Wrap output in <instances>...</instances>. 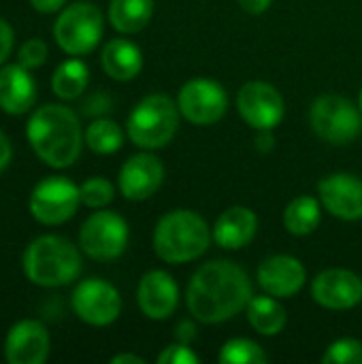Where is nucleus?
I'll return each mask as SVG.
<instances>
[{
  "mask_svg": "<svg viewBox=\"0 0 362 364\" xmlns=\"http://www.w3.org/2000/svg\"><path fill=\"white\" fill-rule=\"evenodd\" d=\"M258 230V218L247 207H230L226 209L215 226H213V241L224 250H241L250 245Z\"/></svg>",
  "mask_w": 362,
  "mask_h": 364,
  "instance_id": "nucleus-20",
  "label": "nucleus"
},
{
  "mask_svg": "<svg viewBox=\"0 0 362 364\" xmlns=\"http://www.w3.org/2000/svg\"><path fill=\"white\" fill-rule=\"evenodd\" d=\"M11 158H13V147H11V141L9 136L0 130V173L11 164Z\"/></svg>",
  "mask_w": 362,
  "mask_h": 364,
  "instance_id": "nucleus-34",
  "label": "nucleus"
},
{
  "mask_svg": "<svg viewBox=\"0 0 362 364\" xmlns=\"http://www.w3.org/2000/svg\"><path fill=\"white\" fill-rule=\"evenodd\" d=\"M36 100V81L30 68L17 64H4L0 68V109L9 115H23Z\"/></svg>",
  "mask_w": 362,
  "mask_h": 364,
  "instance_id": "nucleus-19",
  "label": "nucleus"
},
{
  "mask_svg": "<svg viewBox=\"0 0 362 364\" xmlns=\"http://www.w3.org/2000/svg\"><path fill=\"white\" fill-rule=\"evenodd\" d=\"M87 83H90V70L85 62L79 58H70L62 62L51 77V90L62 100L79 98L85 92Z\"/></svg>",
  "mask_w": 362,
  "mask_h": 364,
  "instance_id": "nucleus-24",
  "label": "nucleus"
},
{
  "mask_svg": "<svg viewBox=\"0 0 362 364\" xmlns=\"http://www.w3.org/2000/svg\"><path fill=\"white\" fill-rule=\"evenodd\" d=\"M111 364H145V360L137 354H117L111 358Z\"/></svg>",
  "mask_w": 362,
  "mask_h": 364,
  "instance_id": "nucleus-37",
  "label": "nucleus"
},
{
  "mask_svg": "<svg viewBox=\"0 0 362 364\" xmlns=\"http://www.w3.org/2000/svg\"><path fill=\"white\" fill-rule=\"evenodd\" d=\"M102 70L115 81H130L143 68V53L139 45L128 38H113L100 53Z\"/></svg>",
  "mask_w": 362,
  "mask_h": 364,
  "instance_id": "nucleus-21",
  "label": "nucleus"
},
{
  "mask_svg": "<svg viewBox=\"0 0 362 364\" xmlns=\"http://www.w3.org/2000/svg\"><path fill=\"white\" fill-rule=\"evenodd\" d=\"M26 136L38 160L51 168L73 166L85 141L75 111L55 102L38 107L30 115Z\"/></svg>",
  "mask_w": 362,
  "mask_h": 364,
  "instance_id": "nucleus-2",
  "label": "nucleus"
},
{
  "mask_svg": "<svg viewBox=\"0 0 362 364\" xmlns=\"http://www.w3.org/2000/svg\"><path fill=\"white\" fill-rule=\"evenodd\" d=\"M47 45H45V41H41V38H30V41H26L21 47H19V64L21 66H26V68H38V66H43L45 62H47Z\"/></svg>",
  "mask_w": 362,
  "mask_h": 364,
  "instance_id": "nucleus-30",
  "label": "nucleus"
},
{
  "mask_svg": "<svg viewBox=\"0 0 362 364\" xmlns=\"http://www.w3.org/2000/svg\"><path fill=\"white\" fill-rule=\"evenodd\" d=\"M237 109L243 122L252 128L273 130L284 119V98L282 94L265 81H250L239 90Z\"/></svg>",
  "mask_w": 362,
  "mask_h": 364,
  "instance_id": "nucleus-12",
  "label": "nucleus"
},
{
  "mask_svg": "<svg viewBox=\"0 0 362 364\" xmlns=\"http://www.w3.org/2000/svg\"><path fill=\"white\" fill-rule=\"evenodd\" d=\"M320 200L326 211L339 220L354 222L362 218V181L350 173H335L318 183Z\"/></svg>",
  "mask_w": 362,
  "mask_h": 364,
  "instance_id": "nucleus-15",
  "label": "nucleus"
},
{
  "mask_svg": "<svg viewBox=\"0 0 362 364\" xmlns=\"http://www.w3.org/2000/svg\"><path fill=\"white\" fill-rule=\"evenodd\" d=\"M13 43H15V32L11 28V23L6 19L0 17V66L6 62V58L13 51Z\"/></svg>",
  "mask_w": 362,
  "mask_h": 364,
  "instance_id": "nucleus-32",
  "label": "nucleus"
},
{
  "mask_svg": "<svg viewBox=\"0 0 362 364\" xmlns=\"http://www.w3.org/2000/svg\"><path fill=\"white\" fill-rule=\"evenodd\" d=\"M79 245L94 260H115L128 245V224L115 211H96L83 222Z\"/></svg>",
  "mask_w": 362,
  "mask_h": 364,
  "instance_id": "nucleus-9",
  "label": "nucleus"
},
{
  "mask_svg": "<svg viewBox=\"0 0 362 364\" xmlns=\"http://www.w3.org/2000/svg\"><path fill=\"white\" fill-rule=\"evenodd\" d=\"M245 309H247V320L252 328L265 337H273L282 333L288 322L286 309L267 292L265 296H252Z\"/></svg>",
  "mask_w": 362,
  "mask_h": 364,
  "instance_id": "nucleus-22",
  "label": "nucleus"
},
{
  "mask_svg": "<svg viewBox=\"0 0 362 364\" xmlns=\"http://www.w3.org/2000/svg\"><path fill=\"white\" fill-rule=\"evenodd\" d=\"M247 273L233 260H213L192 275L186 303L190 314L203 324H220L241 314L252 299Z\"/></svg>",
  "mask_w": 362,
  "mask_h": 364,
  "instance_id": "nucleus-1",
  "label": "nucleus"
},
{
  "mask_svg": "<svg viewBox=\"0 0 362 364\" xmlns=\"http://www.w3.org/2000/svg\"><path fill=\"white\" fill-rule=\"evenodd\" d=\"M309 122L314 132L331 143L346 145L354 141L362 130V113L344 96H320L309 111Z\"/></svg>",
  "mask_w": 362,
  "mask_h": 364,
  "instance_id": "nucleus-7",
  "label": "nucleus"
},
{
  "mask_svg": "<svg viewBox=\"0 0 362 364\" xmlns=\"http://www.w3.org/2000/svg\"><path fill=\"white\" fill-rule=\"evenodd\" d=\"M324 364H362V346L356 339H337L322 356Z\"/></svg>",
  "mask_w": 362,
  "mask_h": 364,
  "instance_id": "nucleus-29",
  "label": "nucleus"
},
{
  "mask_svg": "<svg viewBox=\"0 0 362 364\" xmlns=\"http://www.w3.org/2000/svg\"><path fill=\"white\" fill-rule=\"evenodd\" d=\"M81 205L79 188L68 179L60 175L45 177L38 181L30 194L28 209L32 218L45 226H58L68 222Z\"/></svg>",
  "mask_w": 362,
  "mask_h": 364,
  "instance_id": "nucleus-8",
  "label": "nucleus"
},
{
  "mask_svg": "<svg viewBox=\"0 0 362 364\" xmlns=\"http://www.w3.org/2000/svg\"><path fill=\"white\" fill-rule=\"evenodd\" d=\"M361 113H362V92H361Z\"/></svg>",
  "mask_w": 362,
  "mask_h": 364,
  "instance_id": "nucleus-38",
  "label": "nucleus"
},
{
  "mask_svg": "<svg viewBox=\"0 0 362 364\" xmlns=\"http://www.w3.org/2000/svg\"><path fill=\"white\" fill-rule=\"evenodd\" d=\"M164 181V166L151 154L130 156L119 168V190L128 200H145L158 192Z\"/></svg>",
  "mask_w": 362,
  "mask_h": 364,
  "instance_id": "nucleus-16",
  "label": "nucleus"
},
{
  "mask_svg": "<svg viewBox=\"0 0 362 364\" xmlns=\"http://www.w3.org/2000/svg\"><path fill=\"white\" fill-rule=\"evenodd\" d=\"M211 243L207 222L190 209H177L160 218L154 230V252L169 264L201 258Z\"/></svg>",
  "mask_w": 362,
  "mask_h": 364,
  "instance_id": "nucleus-4",
  "label": "nucleus"
},
{
  "mask_svg": "<svg viewBox=\"0 0 362 364\" xmlns=\"http://www.w3.org/2000/svg\"><path fill=\"white\" fill-rule=\"evenodd\" d=\"M237 2L243 11H247L252 15H260L271 6V0H237Z\"/></svg>",
  "mask_w": 362,
  "mask_h": 364,
  "instance_id": "nucleus-35",
  "label": "nucleus"
},
{
  "mask_svg": "<svg viewBox=\"0 0 362 364\" xmlns=\"http://www.w3.org/2000/svg\"><path fill=\"white\" fill-rule=\"evenodd\" d=\"M218 360L222 364H265L269 356L252 339H230L222 346Z\"/></svg>",
  "mask_w": 362,
  "mask_h": 364,
  "instance_id": "nucleus-27",
  "label": "nucleus"
},
{
  "mask_svg": "<svg viewBox=\"0 0 362 364\" xmlns=\"http://www.w3.org/2000/svg\"><path fill=\"white\" fill-rule=\"evenodd\" d=\"M194 337H196V328H194V324H190V322H181V324H179V328H177V339H179L181 343H190Z\"/></svg>",
  "mask_w": 362,
  "mask_h": 364,
  "instance_id": "nucleus-36",
  "label": "nucleus"
},
{
  "mask_svg": "<svg viewBox=\"0 0 362 364\" xmlns=\"http://www.w3.org/2000/svg\"><path fill=\"white\" fill-rule=\"evenodd\" d=\"M158 363L160 364H198L201 358L188 348V343H175V346H169L164 348V352L158 356Z\"/></svg>",
  "mask_w": 362,
  "mask_h": 364,
  "instance_id": "nucleus-31",
  "label": "nucleus"
},
{
  "mask_svg": "<svg viewBox=\"0 0 362 364\" xmlns=\"http://www.w3.org/2000/svg\"><path fill=\"white\" fill-rule=\"evenodd\" d=\"M179 128V107L164 94L145 96L128 115L130 141L143 149H160L171 143Z\"/></svg>",
  "mask_w": 362,
  "mask_h": 364,
  "instance_id": "nucleus-5",
  "label": "nucleus"
},
{
  "mask_svg": "<svg viewBox=\"0 0 362 364\" xmlns=\"http://www.w3.org/2000/svg\"><path fill=\"white\" fill-rule=\"evenodd\" d=\"M312 294L316 303L326 309H352L362 301V279L346 269H329L314 279Z\"/></svg>",
  "mask_w": 362,
  "mask_h": 364,
  "instance_id": "nucleus-14",
  "label": "nucleus"
},
{
  "mask_svg": "<svg viewBox=\"0 0 362 364\" xmlns=\"http://www.w3.org/2000/svg\"><path fill=\"white\" fill-rule=\"evenodd\" d=\"M305 267L292 256H271L258 267V286L275 299L294 296L305 286Z\"/></svg>",
  "mask_w": 362,
  "mask_h": 364,
  "instance_id": "nucleus-18",
  "label": "nucleus"
},
{
  "mask_svg": "<svg viewBox=\"0 0 362 364\" xmlns=\"http://www.w3.org/2000/svg\"><path fill=\"white\" fill-rule=\"evenodd\" d=\"M79 194H81V203L90 209H105L113 196H115V190H113V183L105 177H92V179H85L81 186H79Z\"/></svg>",
  "mask_w": 362,
  "mask_h": 364,
  "instance_id": "nucleus-28",
  "label": "nucleus"
},
{
  "mask_svg": "<svg viewBox=\"0 0 362 364\" xmlns=\"http://www.w3.org/2000/svg\"><path fill=\"white\" fill-rule=\"evenodd\" d=\"M23 275L41 288H60L73 284L81 273L79 250L64 237L43 235L23 252Z\"/></svg>",
  "mask_w": 362,
  "mask_h": 364,
  "instance_id": "nucleus-3",
  "label": "nucleus"
},
{
  "mask_svg": "<svg viewBox=\"0 0 362 364\" xmlns=\"http://www.w3.org/2000/svg\"><path fill=\"white\" fill-rule=\"evenodd\" d=\"M105 17L94 2H73L66 6L55 23L53 38L68 55H85L96 49L102 38Z\"/></svg>",
  "mask_w": 362,
  "mask_h": 364,
  "instance_id": "nucleus-6",
  "label": "nucleus"
},
{
  "mask_svg": "<svg viewBox=\"0 0 362 364\" xmlns=\"http://www.w3.org/2000/svg\"><path fill=\"white\" fill-rule=\"evenodd\" d=\"M49 333L38 320H21L6 333L4 360L9 364H43L49 356Z\"/></svg>",
  "mask_w": 362,
  "mask_h": 364,
  "instance_id": "nucleus-13",
  "label": "nucleus"
},
{
  "mask_svg": "<svg viewBox=\"0 0 362 364\" xmlns=\"http://www.w3.org/2000/svg\"><path fill=\"white\" fill-rule=\"evenodd\" d=\"M30 4H32V9H34V11L49 15V13L60 11V9L66 4V0H30Z\"/></svg>",
  "mask_w": 362,
  "mask_h": 364,
  "instance_id": "nucleus-33",
  "label": "nucleus"
},
{
  "mask_svg": "<svg viewBox=\"0 0 362 364\" xmlns=\"http://www.w3.org/2000/svg\"><path fill=\"white\" fill-rule=\"evenodd\" d=\"M137 303L149 320H166L177 309L179 288L166 271H149L139 282Z\"/></svg>",
  "mask_w": 362,
  "mask_h": 364,
  "instance_id": "nucleus-17",
  "label": "nucleus"
},
{
  "mask_svg": "<svg viewBox=\"0 0 362 364\" xmlns=\"http://www.w3.org/2000/svg\"><path fill=\"white\" fill-rule=\"evenodd\" d=\"M85 143L87 147L94 151V154H102V156H109V154H115L122 143H124V132L122 128L113 122V119H94L87 130H85Z\"/></svg>",
  "mask_w": 362,
  "mask_h": 364,
  "instance_id": "nucleus-26",
  "label": "nucleus"
},
{
  "mask_svg": "<svg viewBox=\"0 0 362 364\" xmlns=\"http://www.w3.org/2000/svg\"><path fill=\"white\" fill-rule=\"evenodd\" d=\"M179 113L194 126L218 124L226 115L228 98L213 79H190L177 94Z\"/></svg>",
  "mask_w": 362,
  "mask_h": 364,
  "instance_id": "nucleus-11",
  "label": "nucleus"
},
{
  "mask_svg": "<svg viewBox=\"0 0 362 364\" xmlns=\"http://www.w3.org/2000/svg\"><path fill=\"white\" fill-rule=\"evenodd\" d=\"M73 311L90 326H109L122 314V299L115 286L100 277L83 279L70 296Z\"/></svg>",
  "mask_w": 362,
  "mask_h": 364,
  "instance_id": "nucleus-10",
  "label": "nucleus"
},
{
  "mask_svg": "<svg viewBox=\"0 0 362 364\" xmlns=\"http://www.w3.org/2000/svg\"><path fill=\"white\" fill-rule=\"evenodd\" d=\"M322 220L320 203L314 196H297L284 211V226L297 237L312 235Z\"/></svg>",
  "mask_w": 362,
  "mask_h": 364,
  "instance_id": "nucleus-25",
  "label": "nucleus"
},
{
  "mask_svg": "<svg viewBox=\"0 0 362 364\" xmlns=\"http://www.w3.org/2000/svg\"><path fill=\"white\" fill-rule=\"evenodd\" d=\"M154 15V0H111L109 21L122 34L141 32Z\"/></svg>",
  "mask_w": 362,
  "mask_h": 364,
  "instance_id": "nucleus-23",
  "label": "nucleus"
}]
</instances>
